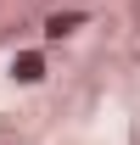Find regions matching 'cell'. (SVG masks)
Masks as SVG:
<instances>
[{
  "label": "cell",
  "instance_id": "6da1fadb",
  "mask_svg": "<svg viewBox=\"0 0 140 145\" xmlns=\"http://www.w3.org/2000/svg\"><path fill=\"white\" fill-rule=\"evenodd\" d=\"M11 78H17V84H39V78H45V56L39 50H17L11 56Z\"/></svg>",
  "mask_w": 140,
  "mask_h": 145
},
{
  "label": "cell",
  "instance_id": "7a4b0ae2",
  "mask_svg": "<svg viewBox=\"0 0 140 145\" xmlns=\"http://www.w3.org/2000/svg\"><path fill=\"white\" fill-rule=\"evenodd\" d=\"M79 22H84V11H56V17H45V39H67V34H79Z\"/></svg>",
  "mask_w": 140,
  "mask_h": 145
}]
</instances>
